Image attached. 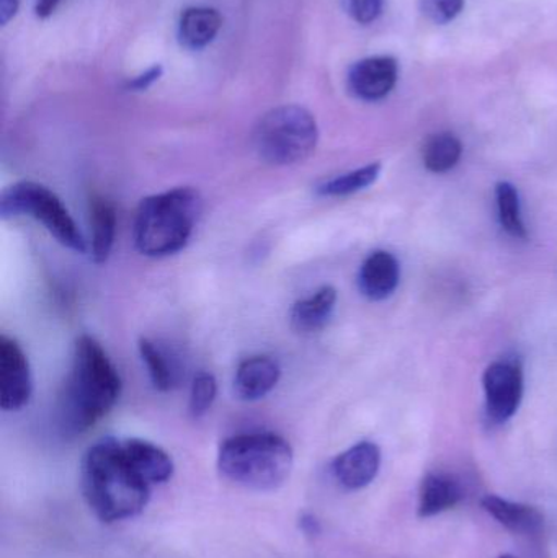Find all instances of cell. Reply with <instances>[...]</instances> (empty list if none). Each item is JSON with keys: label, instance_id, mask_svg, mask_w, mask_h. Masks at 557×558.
I'll list each match as a JSON object with an SVG mask.
<instances>
[{"label": "cell", "instance_id": "6da1fadb", "mask_svg": "<svg viewBox=\"0 0 557 558\" xmlns=\"http://www.w3.org/2000/svg\"><path fill=\"white\" fill-rule=\"evenodd\" d=\"M121 386L120 374L107 351L90 335H81L59 396L62 432L75 436L97 425L120 399Z\"/></svg>", "mask_w": 557, "mask_h": 558}, {"label": "cell", "instance_id": "7a4b0ae2", "mask_svg": "<svg viewBox=\"0 0 557 558\" xmlns=\"http://www.w3.org/2000/svg\"><path fill=\"white\" fill-rule=\"evenodd\" d=\"M81 488L95 517L111 524L137 517L149 504L153 487L134 471L120 439L104 438L82 459Z\"/></svg>", "mask_w": 557, "mask_h": 558}, {"label": "cell", "instance_id": "3957f363", "mask_svg": "<svg viewBox=\"0 0 557 558\" xmlns=\"http://www.w3.org/2000/svg\"><path fill=\"white\" fill-rule=\"evenodd\" d=\"M202 208V195L190 186L143 199L134 219L133 235L137 251L150 258L179 254L189 244Z\"/></svg>", "mask_w": 557, "mask_h": 558}, {"label": "cell", "instance_id": "277c9868", "mask_svg": "<svg viewBox=\"0 0 557 558\" xmlns=\"http://www.w3.org/2000/svg\"><path fill=\"white\" fill-rule=\"evenodd\" d=\"M290 442L275 433H245L226 439L219 448L218 469L226 481L254 492L283 487L293 471Z\"/></svg>", "mask_w": 557, "mask_h": 558}, {"label": "cell", "instance_id": "5b68a950", "mask_svg": "<svg viewBox=\"0 0 557 558\" xmlns=\"http://www.w3.org/2000/svg\"><path fill=\"white\" fill-rule=\"evenodd\" d=\"M317 141L316 118L300 105H283L267 111L254 130L255 150L270 166L304 162L316 150Z\"/></svg>", "mask_w": 557, "mask_h": 558}, {"label": "cell", "instance_id": "8992f818", "mask_svg": "<svg viewBox=\"0 0 557 558\" xmlns=\"http://www.w3.org/2000/svg\"><path fill=\"white\" fill-rule=\"evenodd\" d=\"M3 219L28 216L41 222L43 228L64 247L85 254L87 244L81 229L72 219L64 203L48 186L36 182H19L9 186L0 198Z\"/></svg>", "mask_w": 557, "mask_h": 558}, {"label": "cell", "instance_id": "52a82bcc", "mask_svg": "<svg viewBox=\"0 0 557 558\" xmlns=\"http://www.w3.org/2000/svg\"><path fill=\"white\" fill-rule=\"evenodd\" d=\"M487 416L506 423L516 415L523 397V371L516 361H496L484 373Z\"/></svg>", "mask_w": 557, "mask_h": 558}, {"label": "cell", "instance_id": "ba28073f", "mask_svg": "<svg viewBox=\"0 0 557 558\" xmlns=\"http://www.w3.org/2000/svg\"><path fill=\"white\" fill-rule=\"evenodd\" d=\"M33 379L28 360L13 338L0 337V407L5 412L23 409L32 399Z\"/></svg>", "mask_w": 557, "mask_h": 558}, {"label": "cell", "instance_id": "9c48e42d", "mask_svg": "<svg viewBox=\"0 0 557 558\" xmlns=\"http://www.w3.org/2000/svg\"><path fill=\"white\" fill-rule=\"evenodd\" d=\"M398 75V61L395 58L375 56L362 59L350 69L349 87L362 100H382L395 88Z\"/></svg>", "mask_w": 557, "mask_h": 558}, {"label": "cell", "instance_id": "30bf717a", "mask_svg": "<svg viewBox=\"0 0 557 558\" xmlns=\"http://www.w3.org/2000/svg\"><path fill=\"white\" fill-rule=\"evenodd\" d=\"M382 451L375 442L363 441L337 456L332 462L336 481L347 490L368 487L379 472Z\"/></svg>", "mask_w": 557, "mask_h": 558}, {"label": "cell", "instance_id": "8fae6325", "mask_svg": "<svg viewBox=\"0 0 557 558\" xmlns=\"http://www.w3.org/2000/svg\"><path fill=\"white\" fill-rule=\"evenodd\" d=\"M280 377V364L270 356L247 357L235 371V396L245 402L264 399L277 387Z\"/></svg>", "mask_w": 557, "mask_h": 558}, {"label": "cell", "instance_id": "7c38bea8", "mask_svg": "<svg viewBox=\"0 0 557 558\" xmlns=\"http://www.w3.org/2000/svg\"><path fill=\"white\" fill-rule=\"evenodd\" d=\"M401 278V268L389 252H373L360 268V291L370 301H385L396 291Z\"/></svg>", "mask_w": 557, "mask_h": 558}, {"label": "cell", "instance_id": "4fadbf2b", "mask_svg": "<svg viewBox=\"0 0 557 558\" xmlns=\"http://www.w3.org/2000/svg\"><path fill=\"white\" fill-rule=\"evenodd\" d=\"M124 456H126L134 471L153 487V485L166 484L172 478L173 461L162 448L144 441V439L131 438L121 441Z\"/></svg>", "mask_w": 557, "mask_h": 558}, {"label": "cell", "instance_id": "5bb4252c", "mask_svg": "<svg viewBox=\"0 0 557 558\" xmlns=\"http://www.w3.org/2000/svg\"><path fill=\"white\" fill-rule=\"evenodd\" d=\"M464 498L463 485L450 474L425 475L419 495V517L432 518L457 507Z\"/></svg>", "mask_w": 557, "mask_h": 558}, {"label": "cell", "instance_id": "9a60e30c", "mask_svg": "<svg viewBox=\"0 0 557 558\" xmlns=\"http://www.w3.org/2000/svg\"><path fill=\"white\" fill-rule=\"evenodd\" d=\"M481 505L497 523L516 534H535L545 524L542 511L530 505L516 504L497 495H487Z\"/></svg>", "mask_w": 557, "mask_h": 558}, {"label": "cell", "instance_id": "2e32d148", "mask_svg": "<svg viewBox=\"0 0 557 558\" xmlns=\"http://www.w3.org/2000/svg\"><path fill=\"white\" fill-rule=\"evenodd\" d=\"M222 28V16L213 7H189L179 20V39L185 48L198 51L215 41Z\"/></svg>", "mask_w": 557, "mask_h": 558}, {"label": "cell", "instance_id": "e0dca14e", "mask_svg": "<svg viewBox=\"0 0 557 558\" xmlns=\"http://www.w3.org/2000/svg\"><path fill=\"white\" fill-rule=\"evenodd\" d=\"M337 291L332 286L317 289L310 298L301 299L291 308V324L298 331L310 333L326 327L336 311Z\"/></svg>", "mask_w": 557, "mask_h": 558}, {"label": "cell", "instance_id": "ac0fdd59", "mask_svg": "<svg viewBox=\"0 0 557 558\" xmlns=\"http://www.w3.org/2000/svg\"><path fill=\"white\" fill-rule=\"evenodd\" d=\"M92 260L101 265L110 257L117 232V213L105 198H95L90 205Z\"/></svg>", "mask_w": 557, "mask_h": 558}, {"label": "cell", "instance_id": "d6986e66", "mask_svg": "<svg viewBox=\"0 0 557 558\" xmlns=\"http://www.w3.org/2000/svg\"><path fill=\"white\" fill-rule=\"evenodd\" d=\"M463 146L451 133H438L428 137L424 146V163L431 172H450L460 162Z\"/></svg>", "mask_w": 557, "mask_h": 558}, {"label": "cell", "instance_id": "ffe728a7", "mask_svg": "<svg viewBox=\"0 0 557 558\" xmlns=\"http://www.w3.org/2000/svg\"><path fill=\"white\" fill-rule=\"evenodd\" d=\"M379 173H382V163H370L362 169L327 180L326 183L317 186V193L326 198H342V196L353 195V193L372 186L378 180Z\"/></svg>", "mask_w": 557, "mask_h": 558}, {"label": "cell", "instance_id": "44dd1931", "mask_svg": "<svg viewBox=\"0 0 557 558\" xmlns=\"http://www.w3.org/2000/svg\"><path fill=\"white\" fill-rule=\"evenodd\" d=\"M496 199L499 221L504 231L512 235L513 239L525 241L529 238V232H526L525 222H523L520 196L516 186L509 182H500L496 186Z\"/></svg>", "mask_w": 557, "mask_h": 558}, {"label": "cell", "instance_id": "7402d4cb", "mask_svg": "<svg viewBox=\"0 0 557 558\" xmlns=\"http://www.w3.org/2000/svg\"><path fill=\"white\" fill-rule=\"evenodd\" d=\"M137 348H140L141 360L146 364L150 383L160 392H169L175 386L177 374L173 371L172 363L167 360V354L147 338H141Z\"/></svg>", "mask_w": 557, "mask_h": 558}, {"label": "cell", "instance_id": "603a6c76", "mask_svg": "<svg viewBox=\"0 0 557 558\" xmlns=\"http://www.w3.org/2000/svg\"><path fill=\"white\" fill-rule=\"evenodd\" d=\"M216 393H218V383H216L215 376L209 373H199L193 379L192 390H190V415L193 418L205 415L215 403Z\"/></svg>", "mask_w": 557, "mask_h": 558}, {"label": "cell", "instance_id": "cb8c5ba5", "mask_svg": "<svg viewBox=\"0 0 557 558\" xmlns=\"http://www.w3.org/2000/svg\"><path fill=\"white\" fill-rule=\"evenodd\" d=\"M464 0H422V10L432 22L444 25L460 15Z\"/></svg>", "mask_w": 557, "mask_h": 558}, {"label": "cell", "instance_id": "d4e9b609", "mask_svg": "<svg viewBox=\"0 0 557 558\" xmlns=\"http://www.w3.org/2000/svg\"><path fill=\"white\" fill-rule=\"evenodd\" d=\"M385 0H346L347 12L362 25L375 22L383 12Z\"/></svg>", "mask_w": 557, "mask_h": 558}, {"label": "cell", "instance_id": "484cf974", "mask_svg": "<svg viewBox=\"0 0 557 558\" xmlns=\"http://www.w3.org/2000/svg\"><path fill=\"white\" fill-rule=\"evenodd\" d=\"M164 69L162 65H153V68L147 69L143 74L136 75L133 81H128L126 90L130 92H143L147 90V88L153 87L157 81H159L160 75H162Z\"/></svg>", "mask_w": 557, "mask_h": 558}, {"label": "cell", "instance_id": "4316f807", "mask_svg": "<svg viewBox=\"0 0 557 558\" xmlns=\"http://www.w3.org/2000/svg\"><path fill=\"white\" fill-rule=\"evenodd\" d=\"M300 530L303 531L304 536L316 537L320 534V523L314 514L304 513L300 518Z\"/></svg>", "mask_w": 557, "mask_h": 558}, {"label": "cell", "instance_id": "83f0119b", "mask_svg": "<svg viewBox=\"0 0 557 558\" xmlns=\"http://www.w3.org/2000/svg\"><path fill=\"white\" fill-rule=\"evenodd\" d=\"M64 2V0H38L35 5V13L38 19H48L51 16L56 10L59 9V5Z\"/></svg>", "mask_w": 557, "mask_h": 558}, {"label": "cell", "instance_id": "f1b7e54d", "mask_svg": "<svg viewBox=\"0 0 557 558\" xmlns=\"http://www.w3.org/2000/svg\"><path fill=\"white\" fill-rule=\"evenodd\" d=\"M20 0H0V23L7 25L19 12Z\"/></svg>", "mask_w": 557, "mask_h": 558}, {"label": "cell", "instance_id": "f546056e", "mask_svg": "<svg viewBox=\"0 0 557 558\" xmlns=\"http://www.w3.org/2000/svg\"><path fill=\"white\" fill-rule=\"evenodd\" d=\"M499 558H517V557H513V556H500Z\"/></svg>", "mask_w": 557, "mask_h": 558}]
</instances>
